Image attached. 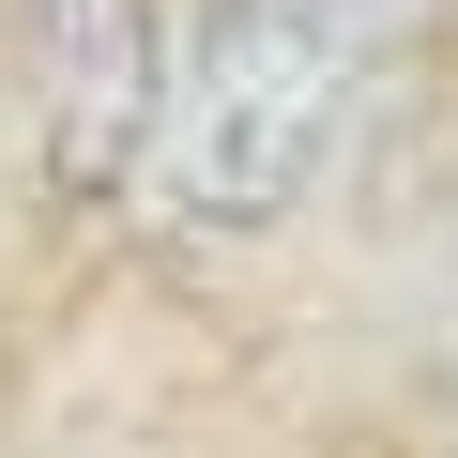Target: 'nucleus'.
Here are the masks:
<instances>
[{
  "mask_svg": "<svg viewBox=\"0 0 458 458\" xmlns=\"http://www.w3.org/2000/svg\"><path fill=\"white\" fill-rule=\"evenodd\" d=\"M443 31V0H214V31L168 77L153 123V214L168 229H276L336 123Z\"/></svg>",
  "mask_w": 458,
  "mask_h": 458,
  "instance_id": "nucleus-1",
  "label": "nucleus"
},
{
  "mask_svg": "<svg viewBox=\"0 0 458 458\" xmlns=\"http://www.w3.org/2000/svg\"><path fill=\"white\" fill-rule=\"evenodd\" d=\"M16 62H31V107H47V168L62 183L153 168L168 77H153V16H138V0H16Z\"/></svg>",
  "mask_w": 458,
  "mask_h": 458,
  "instance_id": "nucleus-2",
  "label": "nucleus"
}]
</instances>
